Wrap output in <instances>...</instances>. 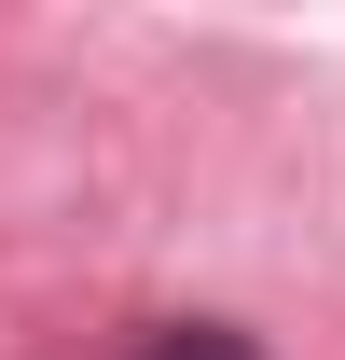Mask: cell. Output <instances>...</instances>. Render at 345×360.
<instances>
[{
  "instance_id": "1",
  "label": "cell",
  "mask_w": 345,
  "mask_h": 360,
  "mask_svg": "<svg viewBox=\"0 0 345 360\" xmlns=\"http://www.w3.org/2000/svg\"><path fill=\"white\" fill-rule=\"evenodd\" d=\"M138 360H262L235 319H166V333H138Z\"/></svg>"
}]
</instances>
